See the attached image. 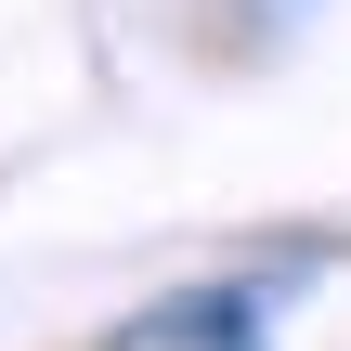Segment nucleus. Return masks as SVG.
Segmentation results:
<instances>
[{
  "mask_svg": "<svg viewBox=\"0 0 351 351\" xmlns=\"http://www.w3.org/2000/svg\"><path fill=\"white\" fill-rule=\"evenodd\" d=\"M261 339V313H247V287H195V300H169V313H143L117 351H247Z\"/></svg>",
  "mask_w": 351,
  "mask_h": 351,
  "instance_id": "nucleus-1",
  "label": "nucleus"
}]
</instances>
